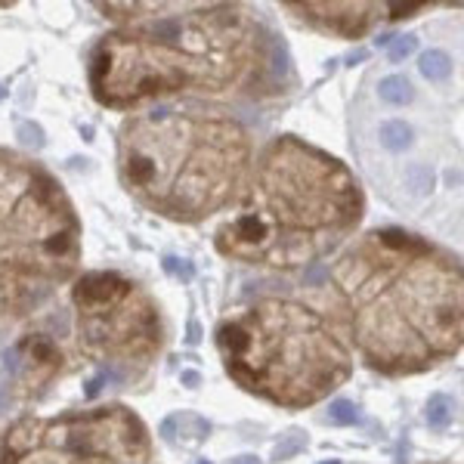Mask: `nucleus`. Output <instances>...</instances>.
Wrapping results in <instances>:
<instances>
[{
    "label": "nucleus",
    "mask_w": 464,
    "mask_h": 464,
    "mask_svg": "<svg viewBox=\"0 0 464 464\" xmlns=\"http://www.w3.org/2000/svg\"><path fill=\"white\" fill-rule=\"evenodd\" d=\"M245 133L232 121H201L155 109L121 136V173L133 192L170 217H201L226 198L245 164Z\"/></svg>",
    "instance_id": "f257e3e1"
},
{
    "label": "nucleus",
    "mask_w": 464,
    "mask_h": 464,
    "mask_svg": "<svg viewBox=\"0 0 464 464\" xmlns=\"http://www.w3.org/2000/svg\"><path fill=\"white\" fill-rule=\"evenodd\" d=\"M260 208H245L266 229V257L276 245L278 226H288L291 266L307 263L309 251L303 241L316 239V232H338L350 229L359 220V192L356 183L334 158L300 148L297 142L272 146L263 170H260Z\"/></svg>",
    "instance_id": "f03ea898"
},
{
    "label": "nucleus",
    "mask_w": 464,
    "mask_h": 464,
    "mask_svg": "<svg viewBox=\"0 0 464 464\" xmlns=\"http://www.w3.org/2000/svg\"><path fill=\"white\" fill-rule=\"evenodd\" d=\"M217 346L226 356L229 375L245 387L272 356H288V406L313 402L346 375V356L322 319L294 303L266 300L241 319L223 322L217 328Z\"/></svg>",
    "instance_id": "7ed1b4c3"
},
{
    "label": "nucleus",
    "mask_w": 464,
    "mask_h": 464,
    "mask_svg": "<svg viewBox=\"0 0 464 464\" xmlns=\"http://www.w3.org/2000/svg\"><path fill=\"white\" fill-rule=\"evenodd\" d=\"M130 291H133V285L127 278L115 276V272H90L74 285V303L84 313H99V309H109L111 303H118Z\"/></svg>",
    "instance_id": "20e7f679"
},
{
    "label": "nucleus",
    "mask_w": 464,
    "mask_h": 464,
    "mask_svg": "<svg viewBox=\"0 0 464 464\" xmlns=\"http://www.w3.org/2000/svg\"><path fill=\"white\" fill-rule=\"evenodd\" d=\"M300 10H307V16L319 28L338 31L344 37H356L368 28V12H362L368 6H362V3H307Z\"/></svg>",
    "instance_id": "39448f33"
},
{
    "label": "nucleus",
    "mask_w": 464,
    "mask_h": 464,
    "mask_svg": "<svg viewBox=\"0 0 464 464\" xmlns=\"http://www.w3.org/2000/svg\"><path fill=\"white\" fill-rule=\"evenodd\" d=\"M19 350L28 353V362H34L37 368H56V362H59V350H56V344L47 338V334H31L25 344H19Z\"/></svg>",
    "instance_id": "423d86ee"
},
{
    "label": "nucleus",
    "mask_w": 464,
    "mask_h": 464,
    "mask_svg": "<svg viewBox=\"0 0 464 464\" xmlns=\"http://www.w3.org/2000/svg\"><path fill=\"white\" fill-rule=\"evenodd\" d=\"M377 142H381L387 152H406V148L412 146V127H408L406 121H399V118L384 121L381 130H377Z\"/></svg>",
    "instance_id": "0eeeda50"
},
{
    "label": "nucleus",
    "mask_w": 464,
    "mask_h": 464,
    "mask_svg": "<svg viewBox=\"0 0 464 464\" xmlns=\"http://www.w3.org/2000/svg\"><path fill=\"white\" fill-rule=\"evenodd\" d=\"M377 96L390 105H408L415 99V87L402 74H390V78H384L377 84Z\"/></svg>",
    "instance_id": "6e6552de"
},
{
    "label": "nucleus",
    "mask_w": 464,
    "mask_h": 464,
    "mask_svg": "<svg viewBox=\"0 0 464 464\" xmlns=\"http://www.w3.org/2000/svg\"><path fill=\"white\" fill-rule=\"evenodd\" d=\"M418 68L427 80H445L452 74V59L443 53V49H427V53L421 56Z\"/></svg>",
    "instance_id": "1a4fd4ad"
},
{
    "label": "nucleus",
    "mask_w": 464,
    "mask_h": 464,
    "mask_svg": "<svg viewBox=\"0 0 464 464\" xmlns=\"http://www.w3.org/2000/svg\"><path fill=\"white\" fill-rule=\"evenodd\" d=\"M452 412H455V402L449 399V396H443V393H437V396H430L427 399V408H424V418H427V424L430 427H445L452 421Z\"/></svg>",
    "instance_id": "9d476101"
},
{
    "label": "nucleus",
    "mask_w": 464,
    "mask_h": 464,
    "mask_svg": "<svg viewBox=\"0 0 464 464\" xmlns=\"http://www.w3.org/2000/svg\"><path fill=\"white\" fill-rule=\"evenodd\" d=\"M406 186L412 192H421V195H424V192L433 189V170L427 164H418V161H415L406 170Z\"/></svg>",
    "instance_id": "9b49d317"
},
{
    "label": "nucleus",
    "mask_w": 464,
    "mask_h": 464,
    "mask_svg": "<svg viewBox=\"0 0 464 464\" xmlns=\"http://www.w3.org/2000/svg\"><path fill=\"white\" fill-rule=\"evenodd\" d=\"M328 421H334V424H356L359 406L350 399H334L331 406H328Z\"/></svg>",
    "instance_id": "f8f14e48"
},
{
    "label": "nucleus",
    "mask_w": 464,
    "mask_h": 464,
    "mask_svg": "<svg viewBox=\"0 0 464 464\" xmlns=\"http://www.w3.org/2000/svg\"><path fill=\"white\" fill-rule=\"evenodd\" d=\"M303 445H307V437H303V433H297V430H291L288 437L282 439V443H276V449H272V458H276V461H288V458H294L297 452L303 449Z\"/></svg>",
    "instance_id": "ddd939ff"
},
{
    "label": "nucleus",
    "mask_w": 464,
    "mask_h": 464,
    "mask_svg": "<svg viewBox=\"0 0 464 464\" xmlns=\"http://www.w3.org/2000/svg\"><path fill=\"white\" fill-rule=\"evenodd\" d=\"M415 47H418V37H415V34H399V37H393V41H390V49H387L390 62L408 59V56L415 53Z\"/></svg>",
    "instance_id": "4468645a"
},
{
    "label": "nucleus",
    "mask_w": 464,
    "mask_h": 464,
    "mask_svg": "<svg viewBox=\"0 0 464 464\" xmlns=\"http://www.w3.org/2000/svg\"><path fill=\"white\" fill-rule=\"evenodd\" d=\"M16 133H19V140H22L25 146L43 148V142H47V140H43V130L37 127L34 121H22V124H19V127H16Z\"/></svg>",
    "instance_id": "2eb2a0df"
},
{
    "label": "nucleus",
    "mask_w": 464,
    "mask_h": 464,
    "mask_svg": "<svg viewBox=\"0 0 464 464\" xmlns=\"http://www.w3.org/2000/svg\"><path fill=\"white\" fill-rule=\"evenodd\" d=\"M390 10H393L390 16H393V19H399V16H412L415 10H424V3H393Z\"/></svg>",
    "instance_id": "dca6fc26"
},
{
    "label": "nucleus",
    "mask_w": 464,
    "mask_h": 464,
    "mask_svg": "<svg viewBox=\"0 0 464 464\" xmlns=\"http://www.w3.org/2000/svg\"><path fill=\"white\" fill-rule=\"evenodd\" d=\"M19 362H22V359H19V350H16V346L3 353V365H6V371H10V375H16V371H19Z\"/></svg>",
    "instance_id": "f3484780"
},
{
    "label": "nucleus",
    "mask_w": 464,
    "mask_h": 464,
    "mask_svg": "<svg viewBox=\"0 0 464 464\" xmlns=\"http://www.w3.org/2000/svg\"><path fill=\"white\" fill-rule=\"evenodd\" d=\"M183 384L186 387H198V384H201V375H198V371H183Z\"/></svg>",
    "instance_id": "a211bd4d"
},
{
    "label": "nucleus",
    "mask_w": 464,
    "mask_h": 464,
    "mask_svg": "<svg viewBox=\"0 0 464 464\" xmlns=\"http://www.w3.org/2000/svg\"><path fill=\"white\" fill-rule=\"evenodd\" d=\"M229 464H260V458L257 455H239V458H232Z\"/></svg>",
    "instance_id": "6ab92c4d"
},
{
    "label": "nucleus",
    "mask_w": 464,
    "mask_h": 464,
    "mask_svg": "<svg viewBox=\"0 0 464 464\" xmlns=\"http://www.w3.org/2000/svg\"><path fill=\"white\" fill-rule=\"evenodd\" d=\"M198 340H201V334H198V322L192 319L189 322V344H198Z\"/></svg>",
    "instance_id": "aec40b11"
},
{
    "label": "nucleus",
    "mask_w": 464,
    "mask_h": 464,
    "mask_svg": "<svg viewBox=\"0 0 464 464\" xmlns=\"http://www.w3.org/2000/svg\"><path fill=\"white\" fill-rule=\"evenodd\" d=\"M393 37H396V34H377L375 43H377V47H390V41H393Z\"/></svg>",
    "instance_id": "412c9836"
},
{
    "label": "nucleus",
    "mask_w": 464,
    "mask_h": 464,
    "mask_svg": "<svg viewBox=\"0 0 464 464\" xmlns=\"http://www.w3.org/2000/svg\"><path fill=\"white\" fill-rule=\"evenodd\" d=\"M362 59H365V53H362V49H356V53L350 56V65H356V62H362Z\"/></svg>",
    "instance_id": "4be33fe9"
},
{
    "label": "nucleus",
    "mask_w": 464,
    "mask_h": 464,
    "mask_svg": "<svg viewBox=\"0 0 464 464\" xmlns=\"http://www.w3.org/2000/svg\"><path fill=\"white\" fill-rule=\"evenodd\" d=\"M3 408H6V399H3V393H0V412H3Z\"/></svg>",
    "instance_id": "5701e85b"
},
{
    "label": "nucleus",
    "mask_w": 464,
    "mask_h": 464,
    "mask_svg": "<svg viewBox=\"0 0 464 464\" xmlns=\"http://www.w3.org/2000/svg\"><path fill=\"white\" fill-rule=\"evenodd\" d=\"M322 464H338V461H322Z\"/></svg>",
    "instance_id": "b1692460"
},
{
    "label": "nucleus",
    "mask_w": 464,
    "mask_h": 464,
    "mask_svg": "<svg viewBox=\"0 0 464 464\" xmlns=\"http://www.w3.org/2000/svg\"><path fill=\"white\" fill-rule=\"evenodd\" d=\"M201 464H208V461H201Z\"/></svg>",
    "instance_id": "393cba45"
}]
</instances>
